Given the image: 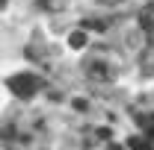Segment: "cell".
Segmentation results:
<instances>
[{
  "mask_svg": "<svg viewBox=\"0 0 154 150\" xmlns=\"http://www.w3.org/2000/svg\"><path fill=\"white\" fill-rule=\"evenodd\" d=\"M128 147H131V150H151V147H148V141L139 138V135H134V138L128 141Z\"/></svg>",
  "mask_w": 154,
  "mask_h": 150,
  "instance_id": "4",
  "label": "cell"
},
{
  "mask_svg": "<svg viewBox=\"0 0 154 150\" xmlns=\"http://www.w3.org/2000/svg\"><path fill=\"white\" fill-rule=\"evenodd\" d=\"M9 88H12V94H18L21 100H27V97H33L38 88V79L33 74H15L12 79H9Z\"/></svg>",
  "mask_w": 154,
  "mask_h": 150,
  "instance_id": "1",
  "label": "cell"
},
{
  "mask_svg": "<svg viewBox=\"0 0 154 150\" xmlns=\"http://www.w3.org/2000/svg\"><path fill=\"white\" fill-rule=\"evenodd\" d=\"M86 41H89V36H86V30H74V33L68 36V44H71L74 50H80V47H86Z\"/></svg>",
  "mask_w": 154,
  "mask_h": 150,
  "instance_id": "2",
  "label": "cell"
},
{
  "mask_svg": "<svg viewBox=\"0 0 154 150\" xmlns=\"http://www.w3.org/2000/svg\"><path fill=\"white\" fill-rule=\"evenodd\" d=\"M89 74L92 76H107V68H104L101 62H95V65H89Z\"/></svg>",
  "mask_w": 154,
  "mask_h": 150,
  "instance_id": "6",
  "label": "cell"
},
{
  "mask_svg": "<svg viewBox=\"0 0 154 150\" xmlns=\"http://www.w3.org/2000/svg\"><path fill=\"white\" fill-rule=\"evenodd\" d=\"M110 150H125V147H119V144H113V147H110Z\"/></svg>",
  "mask_w": 154,
  "mask_h": 150,
  "instance_id": "8",
  "label": "cell"
},
{
  "mask_svg": "<svg viewBox=\"0 0 154 150\" xmlns=\"http://www.w3.org/2000/svg\"><path fill=\"white\" fill-rule=\"evenodd\" d=\"M83 30H98V33H104V30H107V24H104V21H86V24H83Z\"/></svg>",
  "mask_w": 154,
  "mask_h": 150,
  "instance_id": "5",
  "label": "cell"
},
{
  "mask_svg": "<svg viewBox=\"0 0 154 150\" xmlns=\"http://www.w3.org/2000/svg\"><path fill=\"white\" fill-rule=\"evenodd\" d=\"M151 124H154V121H151Z\"/></svg>",
  "mask_w": 154,
  "mask_h": 150,
  "instance_id": "9",
  "label": "cell"
},
{
  "mask_svg": "<svg viewBox=\"0 0 154 150\" xmlns=\"http://www.w3.org/2000/svg\"><path fill=\"white\" fill-rule=\"evenodd\" d=\"M86 106H89V103H86V100H80V97H77V100H74V109H77V112H83V109H86Z\"/></svg>",
  "mask_w": 154,
  "mask_h": 150,
  "instance_id": "7",
  "label": "cell"
},
{
  "mask_svg": "<svg viewBox=\"0 0 154 150\" xmlns=\"http://www.w3.org/2000/svg\"><path fill=\"white\" fill-rule=\"evenodd\" d=\"M139 24H142V30H154V6H145V9H142Z\"/></svg>",
  "mask_w": 154,
  "mask_h": 150,
  "instance_id": "3",
  "label": "cell"
}]
</instances>
